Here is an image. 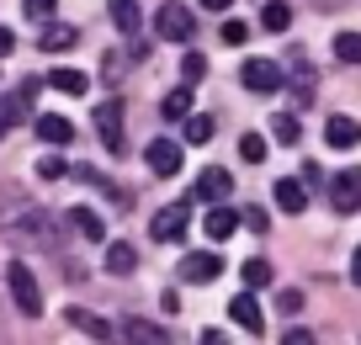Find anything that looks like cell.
Instances as JSON below:
<instances>
[{
  "mask_svg": "<svg viewBox=\"0 0 361 345\" xmlns=\"http://www.w3.org/2000/svg\"><path fill=\"white\" fill-rule=\"evenodd\" d=\"M64 324H69V329H85L96 345H123V340H117V329H112V324H106V319H96L90 308H64Z\"/></svg>",
  "mask_w": 361,
  "mask_h": 345,
  "instance_id": "cell-7",
  "label": "cell"
},
{
  "mask_svg": "<svg viewBox=\"0 0 361 345\" xmlns=\"http://www.w3.org/2000/svg\"><path fill=\"white\" fill-rule=\"evenodd\" d=\"M218 37H224V43H228V48H239V43H250V22H224V32H218Z\"/></svg>",
  "mask_w": 361,
  "mask_h": 345,
  "instance_id": "cell-32",
  "label": "cell"
},
{
  "mask_svg": "<svg viewBox=\"0 0 361 345\" xmlns=\"http://www.w3.org/2000/svg\"><path fill=\"white\" fill-rule=\"evenodd\" d=\"M245 287H271V260H245Z\"/></svg>",
  "mask_w": 361,
  "mask_h": 345,
  "instance_id": "cell-29",
  "label": "cell"
},
{
  "mask_svg": "<svg viewBox=\"0 0 361 345\" xmlns=\"http://www.w3.org/2000/svg\"><path fill=\"white\" fill-rule=\"evenodd\" d=\"M54 6H59V0H22V11L32 16V22H48V16H54Z\"/></svg>",
  "mask_w": 361,
  "mask_h": 345,
  "instance_id": "cell-33",
  "label": "cell"
},
{
  "mask_svg": "<svg viewBox=\"0 0 361 345\" xmlns=\"http://www.w3.org/2000/svg\"><path fill=\"white\" fill-rule=\"evenodd\" d=\"M271 197H276V207H282V212H303V202H308V186H303V181H293V176H282Z\"/></svg>",
  "mask_w": 361,
  "mask_h": 345,
  "instance_id": "cell-17",
  "label": "cell"
},
{
  "mask_svg": "<svg viewBox=\"0 0 361 345\" xmlns=\"http://www.w3.org/2000/svg\"><path fill=\"white\" fill-rule=\"evenodd\" d=\"M324 144L329 149H356L361 144V123L356 117H329L324 123Z\"/></svg>",
  "mask_w": 361,
  "mask_h": 345,
  "instance_id": "cell-11",
  "label": "cell"
},
{
  "mask_svg": "<svg viewBox=\"0 0 361 345\" xmlns=\"http://www.w3.org/2000/svg\"><path fill=\"white\" fill-rule=\"evenodd\" d=\"M138 271V250L133 245H112L106 250V277H133Z\"/></svg>",
  "mask_w": 361,
  "mask_h": 345,
  "instance_id": "cell-22",
  "label": "cell"
},
{
  "mask_svg": "<svg viewBox=\"0 0 361 345\" xmlns=\"http://www.w3.org/2000/svg\"><path fill=\"white\" fill-rule=\"evenodd\" d=\"M180 75H186V80H192V85H197V80L207 75V59L197 54V48H186V59H180Z\"/></svg>",
  "mask_w": 361,
  "mask_h": 345,
  "instance_id": "cell-30",
  "label": "cell"
},
{
  "mask_svg": "<svg viewBox=\"0 0 361 345\" xmlns=\"http://www.w3.org/2000/svg\"><path fill=\"white\" fill-rule=\"evenodd\" d=\"M271 138H276V144H282V149H293L298 138H303V128H298V117H271Z\"/></svg>",
  "mask_w": 361,
  "mask_h": 345,
  "instance_id": "cell-26",
  "label": "cell"
},
{
  "mask_svg": "<svg viewBox=\"0 0 361 345\" xmlns=\"http://www.w3.org/2000/svg\"><path fill=\"white\" fill-rule=\"evenodd\" d=\"M276 303H282V313H298L303 308V292H276Z\"/></svg>",
  "mask_w": 361,
  "mask_h": 345,
  "instance_id": "cell-35",
  "label": "cell"
},
{
  "mask_svg": "<svg viewBox=\"0 0 361 345\" xmlns=\"http://www.w3.org/2000/svg\"><path fill=\"white\" fill-rule=\"evenodd\" d=\"M6 282H11L16 308H22L27 319H37V313H43V292H37V277L27 271V260H11V266H6Z\"/></svg>",
  "mask_w": 361,
  "mask_h": 345,
  "instance_id": "cell-1",
  "label": "cell"
},
{
  "mask_svg": "<svg viewBox=\"0 0 361 345\" xmlns=\"http://www.w3.org/2000/svg\"><path fill=\"white\" fill-rule=\"evenodd\" d=\"M239 159L260 165V159H266V138H260V133H245V138H239Z\"/></svg>",
  "mask_w": 361,
  "mask_h": 345,
  "instance_id": "cell-28",
  "label": "cell"
},
{
  "mask_svg": "<svg viewBox=\"0 0 361 345\" xmlns=\"http://www.w3.org/2000/svg\"><path fill=\"white\" fill-rule=\"evenodd\" d=\"M69 223H75V234L90 239V245H106V223L96 207H69Z\"/></svg>",
  "mask_w": 361,
  "mask_h": 345,
  "instance_id": "cell-13",
  "label": "cell"
},
{
  "mask_svg": "<svg viewBox=\"0 0 361 345\" xmlns=\"http://www.w3.org/2000/svg\"><path fill=\"white\" fill-rule=\"evenodd\" d=\"M207 11H228V6H234V0H202Z\"/></svg>",
  "mask_w": 361,
  "mask_h": 345,
  "instance_id": "cell-40",
  "label": "cell"
},
{
  "mask_svg": "<svg viewBox=\"0 0 361 345\" xmlns=\"http://www.w3.org/2000/svg\"><path fill=\"white\" fill-rule=\"evenodd\" d=\"M154 32L165 37V43H186V37L197 32V16L186 11L180 0H165V6H159V11H154Z\"/></svg>",
  "mask_w": 361,
  "mask_h": 345,
  "instance_id": "cell-2",
  "label": "cell"
},
{
  "mask_svg": "<svg viewBox=\"0 0 361 345\" xmlns=\"http://www.w3.org/2000/svg\"><path fill=\"white\" fill-rule=\"evenodd\" d=\"M202 229H207V239H228V234L239 229V212H234V207H213V212L202 218Z\"/></svg>",
  "mask_w": 361,
  "mask_h": 345,
  "instance_id": "cell-21",
  "label": "cell"
},
{
  "mask_svg": "<svg viewBox=\"0 0 361 345\" xmlns=\"http://www.w3.org/2000/svg\"><path fill=\"white\" fill-rule=\"evenodd\" d=\"M75 43H80V32H75V27H64V22H48L43 37H37L43 54H64V48H75Z\"/></svg>",
  "mask_w": 361,
  "mask_h": 345,
  "instance_id": "cell-18",
  "label": "cell"
},
{
  "mask_svg": "<svg viewBox=\"0 0 361 345\" xmlns=\"http://www.w3.org/2000/svg\"><path fill=\"white\" fill-rule=\"evenodd\" d=\"M218 271H224V260H218L213 250H202V255H186V260H180V282H213Z\"/></svg>",
  "mask_w": 361,
  "mask_h": 345,
  "instance_id": "cell-14",
  "label": "cell"
},
{
  "mask_svg": "<svg viewBox=\"0 0 361 345\" xmlns=\"http://www.w3.org/2000/svg\"><path fill=\"white\" fill-rule=\"evenodd\" d=\"M11 48H16V32H11V27H0V59L11 54Z\"/></svg>",
  "mask_w": 361,
  "mask_h": 345,
  "instance_id": "cell-37",
  "label": "cell"
},
{
  "mask_svg": "<svg viewBox=\"0 0 361 345\" xmlns=\"http://www.w3.org/2000/svg\"><path fill=\"white\" fill-rule=\"evenodd\" d=\"M202 345H228V334L224 329H202Z\"/></svg>",
  "mask_w": 361,
  "mask_h": 345,
  "instance_id": "cell-38",
  "label": "cell"
},
{
  "mask_svg": "<svg viewBox=\"0 0 361 345\" xmlns=\"http://www.w3.org/2000/svg\"><path fill=\"white\" fill-rule=\"evenodd\" d=\"M260 27H266V32H287V27H293V6H287V0H271L266 11H260Z\"/></svg>",
  "mask_w": 361,
  "mask_h": 345,
  "instance_id": "cell-24",
  "label": "cell"
},
{
  "mask_svg": "<svg viewBox=\"0 0 361 345\" xmlns=\"http://www.w3.org/2000/svg\"><path fill=\"white\" fill-rule=\"evenodd\" d=\"M96 133H102V144L112 149V155L123 149V101H117V96L96 107Z\"/></svg>",
  "mask_w": 361,
  "mask_h": 345,
  "instance_id": "cell-8",
  "label": "cell"
},
{
  "mask_svg": "<svg viewBox=\"0 0 361 345\" xmlns=\"http://www.w3.org/2000/svg\"><path fill=\"white\" fill-rule=\"evenodd\" d=\"M37 176H43V181H64V176H69V165H64L59 155H43V159H37Z\"/></svg>",
  "mask_w": 361,
  "mask_h": 345,
  "instance_id": "cell-31",
  "label": "cell"
},
{
  "mask_svg": "<svg viewBox=\"0 0 361 345\" xmlns=\"http://www.w3.org/2000/svg\"><path fill=\"white\" fill-rule=\"evenodd\" d=\"M228 191H234V176H228L224 165H213V170H202V176H197V186H192V207H202V202H224Z\"/></svg>",
  "mask_w": 361,
  "mask_h": 345,
  "instance_id": "cell-6",
  "label": "cell"
},
{
  "mask_svg": "<svg viewBox=\"0 0 361 345\" xmlns=\"http://www.w3.org/2000/svg\"><path fill=\"white\" fill-rule=\"evenodd\" d=\"M48 85H54V90H64V96H85L90 75H80V69H54V75H48Z\"/></svg>",
  "mask_w": 361,
  "mask_h": 345,
  "instance_id": "cell-23",
  "label": "cell"
},
{
  "mask_svg": "<svg viewBox=\"0 0 361 345\" xmlns=\"http://www.w3.org/2000/svg\"><path fill=\"white\" fill-rule=\"evenodd\" d=\"M329 207L335 212H361V165H350V170H340L335 181H329Z\"/></svg>",
  "mask_w": 361,
  "mask_h": 345,
  "instance_id": "cell-5",
  "label": "cell"
},
{
  "mask_svg": "<svg viewBox=\"0 0 361 345\" xmlns=\"http://www.w3.org/2000/svg\"><path fill=\"white\" fill-rule=\"evenodd\" d=\"M239 80H245L250 90H260V96H271V90L282 85V64H271V59H245Z\"/></svg>",
  "mask_w": 361,
  "mask_h": 345,
  "instance_id": "cell-9",
  "label": "cell"
},
{
  "mask_svg": "<svg viewBox=\"0 0 361 345\" xmlns=\"http://www.w3.org/2000/svg\"><path fill=\"white\" fill-rule=\"evenodd\" d=\"M117 75H123V54H112V48H106V59H102V80H106V85H117Z\"/></svg>",
  "mask_w": 361,
  "mask_h": 345,
  "instance_id": "cell-34",
  "label": "cell"
},
{
  "mask_svg": "<svg viewBox=\"0 0 361 345\" xmlns=\"http://www.w3.org/2000/svg\"><path fill=\"white\" fill-rule=\"evenodd\" d=\"M144 165L154 170V176H176V170H180V144H176V138H149Z\"/></svg>",
  "mask_w": 361,
  "mask_h": 345,
  "instance_id": "cell-10",
  "label": "cell"
},
{
  "mask_svg": "<svg viewBox=\"0 0 361 345\" xmlns=\"http://www.w3.org/2000/svg\"><path fill=\"white\" fill-rule=\"evenodd\" d=\"M112 22L123 37H138V27H144V11H138V0H112Z\"/></svg>",
  "mask_w": 361,
  "mask_h": 345,
  "instance_id": "cell-19",
  "label": "cell"
},
{
  "mask_svg": "<svg viewBox=\"0 0 361 345\" xmlns=\"http://www.w3.org/2000/svg\"><path fill=\"white\" fill-rule=\"evenodd\" d=\"M335 59L340 64H361V32H340L335 37Z\"/></svg>",
  "mask_w": 361,
  "mask_h": 345,
  "instance_id": "cell-27",
  "label": "cell"
},
{
  "mask_svg": "<svg viewBox=\"0 0 361 345\" xmlns=\"http://www.w3.org/2000/svg\"><path fill=\"white\" fill-rule=\"evenodd\" d=\"M186 218H192V202H170V207H159L154 218H149V234H154L159 245H176V239L186 234Z\"/></svg>",
  "mask_w": 361,
  "mask_h": 345,
  "instance_id": "cell-3",
  "label": "cell"
},
{
  "mask_svg": "<svg viewBox=\"0 0 361 345\" xmlns=\"http://www.w3.org/2000/svg\"><path fill=\"white\" fill-rule=\"evenodd\" d=\"M159 111H165L170 123H180V117H186V111H192V90H186V85H180V90H170V96L159 101Z\"/></svg>",
  "mask_w": 361,
  "mask_h": 345,
  "instance_id": "cell-25",
  "label": "cell"
},
{
  "mask_svg": "<svg viewBox=\"0 0 361 345\" xmlns=\"http://www.w3.org/2000/svg\"><path fill=\"white\" fill-rule=\"evenodd\" d=\"M228 319H234V324H239V329H245V334H260V324H266V319H260V303L250 298V292H239V298H228Z\"/></svg>",
  "mask_w": 361,
  "mask_h": 345,
  "instance_id": "cell-12",
  "label": "cell"
},
{
  "mask_svg": "<svg viewBox=\"0 0 361 345\" xmlns=\"http://www.w3.org/2000/svg\"><path fill=\"white\" fill-rule=\"evenodd\" d=\"M37 138H43V144H69V138H75V123L59 117V111H43V117H37Z\"/></svg>",
  "mask_w": 361,
  "mask_h": 345,
  "instance_id": "cell-16",
  "label": "cell"
},
{
  "mask_svg": "<svg viewBox=\"0 0 361 345\" xmlns=\"http://www.w3.org/2000/svg\"><path fill=\"white\" fill-rule=\"evenodd\" d=\"M350 282L361 287V245H356V255H350Z\"/></svg>",
  "mask_w": 361,
  "mask_h": 345,
  "instance_id": "cell-39",
  "label": "cell"
},
{
  "mask_svg": "<svg viewBox=\"0 0 361 345\" xmlns=\"http://www.w3.org/2000/svg\"><path fill=\"white\" fill-rule=\"evenodd\" d=\"M282 345H314V329H287Z\"/></svg>",
  "mask_w": 361,
  "mask_h": 345,
  "instance_id": "cell-36",
  "label": "cell"
},
{
  "mask_svg": "<svg viewBox=\"0 0 361 345\" xmlns=\"http://www.w3.org/2000/svg\"><path fill=\"white\" fill-rule=\"evenodd\" d=\"M117 340H123V345H170V340H165V329H154L149 319H128Z\"/></svg>",
  "mask_w": 361,
  "mask_h": 345,
  "instance_id": "cell-15",
  "label": "cell"
},
{
  "mask_svg": "<svg viewBox=\"0 0 361 345\" xmlns=\"http://www.w3.org/2000/svg\"><path fill=\"white\" fill-rule=\"evenodd\" d=\"M180 138H186V144H213V117H202V111H186V117H180Z\"/></svg>",
  "mask_w": 361,
  "mask_h": 345,
  "instance_id": "cell-20",
  "label": "cell"
},
{
  "mask_svg": "<svg viewBox=\"0 0 361 345\" xmlns=\"http://www.w3.org/2000/svg\"><path fill=\"white\" fill-rule=\"evenodd\" d=\"M37 90H43V85H37V80H22V85H16L11 96L0 101V138H6V133H11V128L22 123V117H27V111H32Z\"/></svg>",
  "mask_w": 361,
  "mask_h": 345,
  "instance_id": "cell-4",
  "label": "cell"
}]
</instances>
